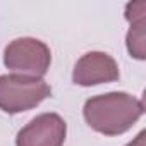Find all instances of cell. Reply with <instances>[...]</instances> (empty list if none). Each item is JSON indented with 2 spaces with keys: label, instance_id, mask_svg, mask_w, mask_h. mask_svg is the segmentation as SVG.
Returning <instances> with one entry per match:
<instances>
[{
  "label": "cell",
  "instance_id": "6da1fadb",
  "mask_svg": "<svg viewBox=\"0 0 146 146\" xmlns=\"http://www.w3.org/2000/svg\"><path fill=\"white\" fill-rule=\"evenodd\" d=\"M83 113L93 131L105 136H119L139 120L144 113V105L129 93L112 91L86 100Z\"/></svg>",
  "mask_w": 146,
  "mask_h": 146
},
{
  "label": "cell",
  "instance_id": "7a4b0ae2",
  "mask_svg": "<svg viewBox=\"0 0 146 146\" xmlns=\"http://www.w3.org/2000/svg\"><path fill=\"white\" fill-rule=\"evenodd\" d=\"M52 95V88L41 78L5 74L0 76V110L5 113H21L38 107Z\"/></svg>",
  "mask_w": 146,
  "mask_h": 146
},
{
  "label": "cell",
  "instance_id": "3957f363",
  "mask_svg": "<svg viewBox=\"0 0 146 146\" xmlns=\"http://www.w3.org/2000/svg\"><path fill=\"white\" fill-rule=\"evenodd\" d=\"M50 62V48L36 38H17L4 50L5 67L21 76L41 78L48 72Z\"/></svg>",
  "mask_w": 146,
  "mask_h": 146
},
{
  "label": "cell",
  "instance_id": "277c9868",
  "mask_svg": "<svg viewBox=\"0 0 146 146\" xmlns=\"http://www.w3.org/2000/svg\"><path fill=\"white\" fill-rule=\"evenodd\" d=\"M67 125L58 113H41L24 125L16 137V146H64Z\"/></svg>",
  "mask_w": 146,
  "mask_h": 146
},
{
  "label": "cell",
  "instance_id": "5b68a950",
  "mask_svg": "<svg viewBox=\"0 0 146 146\" xmlns=\"http://www.w3.org/2000/svg\"><path fill=\"white\" fill-rule=\"evenodd\" d=\"M117 62L105 52H90L83 55L72 72V81L79 86H96L103 83H113L119 79Z\"/></svg>",
  "mask_w": 146,
  "mask_h": 146
},
{
  "label": "cell",
  "instance_id": "8992f818",
  "mask_svg": "<svg viewBox=\"0 0 146 146\" xmlns=\"http://www.w3.org/2000/svg\"><path fill=\"white\" fill-rule=\"evenodd\" d=\"M144 12H146V2H131L125 5V19L131 23V28L127 31V50L131 57L137 60L146 58V50H144Z\"/></svg>",
  "mask_w": 146,
  "mask_h": 146
},
{
  "label": "cell",
  "instance_id": "52a82bcc",
  "mask_svg": "<svg viewBox=\"0 0 146 146\" xmlns=\"http://www.w3.org/2000/svg\"><path fill=\"white\" fill-rule=\"evenodd\" d=\"M144 136H146V132H144V131H141V132L136 136V139H134V141H131L127 146H144Z\"/></svg>",
  "mask_w": 146,
  "mask_h": 146
}]
</instances>
